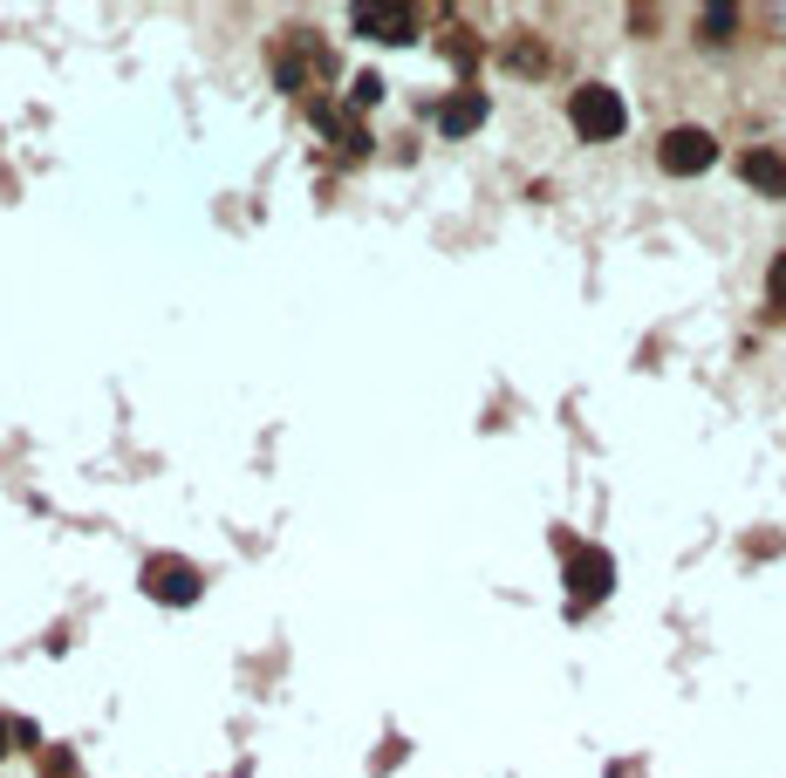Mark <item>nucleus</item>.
<instances>
[{"label":"nucleus","instance_id":"1","mask_svg":"<svg viewBox=\"0 0 786 778\" xmlns=\"http://www.w3.org/2000/svg\"><path fill=\"white\" fill-rule=\"evenodd\" d=\"M568 123H575L589 144H608V137H622L629 110H622V96L608 89V83H589V89H575V102H568Z\"/></svg>","mask_w":786,"mask_h":778},{"label":"nucleus","instance_id":"2","mask_svg":"<svg viewBox=\"0 0 786 778\" xmlns=\"http://www.w3.org/2000/svg\"><path fill=\"white\" fill-rule=\"evenodd\" d=\"M144 594L165 601V608H192L198 594H206V574H198L192 560H179V554H158V560H144Z\"/></svg>","mask_w":786,"mask_h":778},{"label":"nucleus","instance_id":"3","mask_svg":"<svg viewBox=\"0 0 786 778\" xmlns=\"http://www.w3.org/2000/svg\"><path fill=\"white\" fill-rule=\"evenodd\" d=\"M718 158V144H712V130H698V123H677L664 144H656V165H664L670 178H698V171H712Z\"/></svg>","mask_w":786,"mask_h":778},{"label":"nucleus","instance_id":"4","mask_svg":"<svg viewBox=\"0 0 786 778\" xmlns=\"http://www.w3.org/2000/svg\"><path fill=\"white\" fill-rule=\"evenodd\" d=\"M608 587H616V560L602 547H568V594L575 601H602Z\"/></svg>","mask_w":786,"mask_h":778},{"label":"nucleus","instance_id":"5","mask_svg":"<svg viewBox=\"0 0 786 778\" xmlns=\"http://www.w3.org/2000/svg\"><path fill=\"white\" fill-rule=\"evenodd\" d=\"M356 28L376 41H411L418 35V14L411 8H356Z\"/></svg>","mask_w":786,"mask_h":778},{"label":"nucleus","instance_id":"6","mask_svg":"<svg viewBox=\"0 0 786 778\" xmlns=\"http://www.w3.org/2000/svg\"><path fill=\"white\" fill-rule=\"evenodd\" d=\"M486 123V96L479 89H459V96H445V110H438V130L445 137H465V130Z\"/></svg>","mask_w":786,"mask_h":778},{"label":"nucleus","instance_id":"7","mask_svg":"<svg viewBox=\"0 0 786 778\" xmlns=\"http://www.w3.org/2000/svg\"><path fill=\"white\" fill-rule=\"evenodd\" d=\"M746 185L752 192H773V198H786V158H779V150H746Z\"/></svg>","mask_w":786,"mask_h":778},{"label":"nucleus","instance_id":"8","mask_svg":"<svg viewBox=\"0 0 786 778\" xmlns=\"http://www.w3.org/2000/svg\"><path fill=\"white\" fill-rule=\"evenodd\" d=\"M315 117L336 130V144H342V150H363V123L349 117V110H336V102H315Z\"/></svg>","mask_w":786,"mask_h":778},{"label":"nucleus","instance_id":"9","mask_svg":"<svg viewBox=\"0 0 786 778\" xmlns=\"http://www.w3.org/2000/svg\"><path fill=\"white\" fill-rule=\"evenodd\" d=\"M731 21H739L731 8H704V35H712V41H725V35H731Z\"/></svg>","mask_w":786,"mask_h":778},{"label":"nucleus","instance_id":"10","mask_svg":"<svg viewBox=\"0 0 786 778\" xmlns=\"http://www.w3.org/2000/svg\"><path fill=\"white\" fill-rule=\"evenodd\" d=\"M349 96H356V102H376V96H384V75H376V69H363L356 83H349Z\"/></svg>","mask_w":786,"mask_h":778},{"label":"nucleus","instance_id":"11","mask_svg":"<svg viewBox=\"0 0 786 778\" xmlns=\"http://www.w3.org/2000/svg\"><path fill=\"white\" fill-rule=\"evenodd\" d=\"M766 294H773V307H779V315H786V253L773 259V273H766Z\"/></svg>","mask_w":786,"mask_h":778},{"label":"nucleus","instance_id":"12","mask_svg":"<svg viewBox=\"0 0 786 778\" xmlns=\"http://www.w3.org/2000/svg\"><path fill=\"white\" fill-rule=\"evenodd\" d=\"M0 751H8V717H0Z\"/></svg>","mask_w":786,"mask_h":778}]
</instances>
